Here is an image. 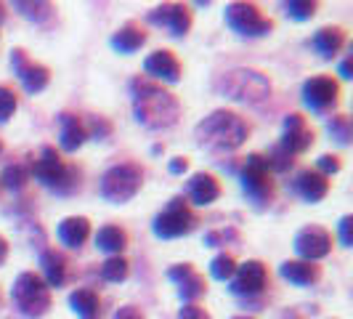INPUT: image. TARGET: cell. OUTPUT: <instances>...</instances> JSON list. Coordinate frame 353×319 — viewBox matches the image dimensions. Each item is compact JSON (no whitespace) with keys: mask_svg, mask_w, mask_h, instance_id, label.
Returning a JSON list of instances; mask_svg holds the SVG:
<instances>
[{"mask_svg":"<svg viewBox=\"0 0 353 319\" xmlns=\"http://www.w3.org/2000/svg\"><path fill=\"white\" fill-rule=\"evenodd\" d=\"M133 112L143 128L165 130L178 123L181 104L176 96L162 86H154L149 80H133Z\"/></svg>","mask_w":353,"mask_h":319,"instance_id":"cell-1","label":"cell"},{"mask_svg":"<svg viewBox=\"0 0 353 319\" xmlns=\"http://www.w3.org/2000/svg\"><path fill=\"white\" fill-rule=\"evenodd\" d=\"M250 133V125L229 109H215L194 128V139L202 149L212 155H226L239 149Z\"/></svg>","mask_w":353,"mask_h":319,"instance_id":"cell-2","label":"cell"},{"mask_svg":"<svg viewBox=\"0 0 353 319\" xmlns=\"http://www.w3.org/2000/svg\"><path fill=\"white\" fill-rule=\"evenodd\" d=\"M215 88L221 90L231 102H242V104H263L271 99V80L263 72L248 70V67H236V70L223 72L215 83Z\"/></svg>","mask_w":353,"mask_h":319,"instance_id":"cell-3","label":"cell"},{"mask_svg":"<svg viewBox=\"0 0 353 319\" xmlns=\"http://www.w3.org/2000/svg\"><path fill=\"white\" fill-rule=\"evenodd\" d=\"M30 176H35L46 189H51L56 195H70L74 192V186H80V173L59 157L53 146L40 149L37 160L30 165Z\"/></svg>","mask_w":353,"mask_h":319,"instance_id":"cell-4","label":"cell"},{"mask_svg":"<svg viewBox=\"0 0 353 319\" xmlns=\"http://www.w3.org/2000/svg\"><path fill=\"white\" fill-rule=\"evenodd\" d=\"M14 306L21 317L40 319L51 309V290L43 282V277H37L35 271H21L11 290Z\"/></svg>","mask_w":353,"mask_h":319,"instance_id":"cell-5","label":"cell"},{"mask_svg":"<svg viewBox=\"0 0 353 319\" xmlns=\"http://www.w3.org/2000/svg\"><path fill=\"white\" fill-rule=\"evenodd\" d=\"M143 184V171L136 162H120V165H112L101 176L99 184V195L104 197L106 202H114V205H123L128 200L141 192Z\"/></svg>","mask_w":353,"mask_h":319,"instance_id":"cell-6","label":"cell"},{"mask_svg":"<svg viewBox=\"0 0 353 319\" xmlns=\"http://www.w3.org/2000/svg\"><path fill=\"white\" fill-rule=\"evenodd\" d=\"M242 189L252 205L263 208L274 200V181H271V171L265 165L263 155H250L242 165Z\"/></svg>","mask_w":353,"mask_h":319,"instance_id":"cell-7","label":"cell"},{"mask_svg":"<svg viewBox=\"0 0 353 319\" xmlns=\"http://www.w3.org/2000/svg\"><path fill=\"white\" fill-rule=\"evenodd\" d=\"M226 24L239 37H263L274 30V21L261 14L255 3H229L226 6Z\"/></svg>","mask_w":353,"mask_h":319,"instance_id":"cell-8","label":"cell"},{"mask_svg":"<svg viewBox=\"0 0 353 319\" xmlns=\"http://www.w3.org/2000/svg\"><path fill=\"white\" fill-rule=\"evenodd\" d=\"M194 226H196V215L192 213V208L181 197H173L170 205L154 218L152 231L157 234L159 240H176V237L189 234Z\"/></svg>","mask_w":353,"mask_h":319,"instance_id":"cell-9","label":"cell"},{"mask_svg":"<svg viewBox=\"0 0 353 319\" xmlns=\"http://www.w3.org/2000/svg\"><path fill=\"white\" fill-rule=\"evenodd\" d=\"M337 96H340V86L330 75H316L303 83V104L311 112H330L337 104Z\"/></svg>","mask_w":353,"mask_h":319,"instance_id":"cell-10","label":"cell"},{"mask_svg":"<svg viewBox=\"0 0 353 319\" xmlns=\"http://www.w3.org/2000/svg\"><path fill=\"white\" fill-rule=\"evenodd\" d=\"M11 67H14V72H17V77L21 80V86H24L27 93H40V90L48 88V83H51L48 67L32 61L21 48H17V51L11 53Z\"/></svg>","mask_w":353,"mask_h":319,"instance_id":"cell-11","label":"cell"},{"mask_svg":"<svg viewBox=\"0 0 353 319\" xmlns=\"http://www.w3.org/2000/svg\"><path fill=\"white\" fill-rule=\"evenodd\" d=\"M149 21L173 37H183L192 30V14L183 3H162L154 11H149Z\"/></svg>","mask_w":353,"mask_h":319,"instance_id":"cell-12","label":"cell"},{"mask_svg":"<svg viewBox=\"0 0 353 319\" xmlns=\"http://www.w3.org/2000/svg\"><path fill=\"white\" fill-rule=\"evenodd\" d=\"M268 284V269L261 261H248V264L236 266L234 277H231V293L234 296H258L263 293Z\"/></svg>","mask_w":353,"mask_h":319,"instance_id":"cell-13","label":"cell"},{"mask_svg":"<svg viewBox=\"0 0 353 319\" xmlns=\"http://www.w3.org/2000/svg\"><path fill=\"white\" fill-rule=\"evenodd\" d=\"M295 250H298L301 261L316 264L319 258L330 255V250H332V237H330V231L321 229V226H305V229H301L298 237H295Z\"/></svg>","mask_w":353,"mask_h":319,"instance_id":"cell-14","label":"cell"},{"mask_svg":"<svg viewBox=\"0 0 353 319\" xmlns=\"http://www.w3.org/2000/svg\"><path fill=\"white\" fill-rule=\"evenodd\" d=\"M311 144H314V130L308 128L305 117H303V115H287L279 146H282L284 152H290V155L295 157V155L305 152Z\"/></svg>","mask_w":353,"mask_h":319,"instance_id":"cell-15","label":"cell"},{"mask_svg":"<svg viewBox=\"0 0 353 319\" xmlns=\"http://www.w3.org/2000/svg\"><path fill=\"white\" fill-rule=\"evenodd\" d=\"M168 277L178 284V296L183 298V301H196V298H202L205 293H208V284H205V277L202 274H196V269L192 264H178L173 266L170 271H168Z\"/></svg>","mask_w":353,"mask_h":319,"instance_id":"cell-16","label":"cell"},{"mask_svg":"<svg viewBox=\"0 0 353 319\" xmlns=\"http://www.w3.org/2000/svg\"><path fill=\"white\" fill-rule=\"evenodd\" d=\"M88 139V128L85 123L72 115V112H61L59 115V144L64 152H77Z\"/></svg>","mask_w":353,"mask_h":319,"instance_id":"cell-17","label":"cell"},{"mask_svg":"<svg viewBox=\"0 0 353 319\" xmlns=\"http://www.w3.org/2000/svg\"><path fill=\"white\" fill-rule=\"evenodd\" d=\"M143 70H146V75H152L154 80H162V83L181 80V64L170 51H154L152 56H146Z\"/></svg>","mask_w":353,"mask_h":319,"instance_id":"cell-18","label":"cell"},{"mask_svg":"<svg viewBox=\"0 0 353 319\" xmlns=\"http://www.w3.org/2000/svg\"><path fill=\"white\" fill-rule=\"evenodd\" d=\"M295 192L305 200V202H321L327 192H330V178L321 176L319 171H301L295 178Z\"/></svg>","mask_w":353,"mask_h":319,"instance_id":"cell-19","label":"cell"},{"mask_svg":"<svg viewBox=\"0 0 353 319\" xmlns=\"http://www.w3.org/2000/svg\"><path fill=\"white\" fill-rule=\"evenodd\" d=\"M186 195H189V200L194 205L205 208V205H212L221 197V184H218V178L212 176V173H194V176L189 178Z\"/></svg>","mask_w":353,"mask_h":319,"instance_id":"cell-20","label":"cell"},{"mask_svg":"<svg viewBox=\"0 0 353 319\" xmlns=\"http://www.w3.org/2000/svg\"><path fill=\"white\" fill-rule=\"evenodd\" d=\"M56 234H59L61 245H67V248H80V245H85V240L90 237V221L83 218V215H70V218H64V221L59 224Z\"/></svg>","mask_w":353,"mask_h":319,"instance_id":"cell-21","label":"cell"},{"mask_svg":"<svg viewBox=\"0 0 353 319\" xmlns=\"http://www.w3.org/2000/svg\"><path fill=\"white\" fill-rule=\"evenodd\" d=\"M343 46H345V32H343L340 27H321L316 35L311 37V48H314L321 59L337 56Z\"/></svg>","mask_w":353,"mask_h":319,"instance_id":"cell-22","label":"cell"},{"mask_svg":"<svg viewBox=\"0 0 353 319\" xmlns=\"http://www.w3.org/2000/svg\"><path fill=\"white\" fill-rule=\"evenodd\" d=\"M70 306L80 319H101V298L90 287L74 290L70 296Z\"/></svg>","mask_w":353,"mask_h":319,"instance_id":"cell-23","label":"cell"},{"mask_svg":"<svg viewBox=\"0 0 353 319\" xmlns=\"http://www.w3.org/2000/svg\"><path fill=\"white\" fill-rule=\"evenodd\" d=\"M279 271L287 282L298 284V287H308V284L319 282V277H321V269L308 261H284Z\"/></svg>","mask_w":353,"mask_h":319,"instance_id":"cell-24","label":"cell"},{"mask_svg":"<svg viewBox=\"0 0 353 319\" xmlns=\"http://www.w3.org/2000/svg\"><path fill=\"white\" fill-rule=\"evenodd\" d=\"M40 266H43V282L48 287H61L67 282V258L59 250H46L40 255Z\"/></svg>","mask_w":353,"mask_h":319,"instance_id":"cell-25","label":"cell"},{"mask_svg":"<svg viewBox=\"0 0 353 319\" xmlns=\"http://www.w3.org/2000/svg\"><path fill=\"white\" fill-rule=\"evenodd\" d=\"M112 48L120 53H136L146 43V32H143L139 24H125L120 27L114 35H112Z\"/></svg>","mask_w":353,"mask_h":319,"instance_id":"cell-26","label":"cell"},{"mask_svg":"<svg viewBox=\"0 0 353 319\" xmlns=\"http://www.w3.org/2000/svg\"><path fill=\"white\" fill-rule=\"evenodd\" d=\"M96 245H99V250L109 253V255H120L125 245H128V231L114 226V224H106L96 234Z\"/></svg>","mask_w":353,"mask_h":319,"instance_id":"cell-27","label":"cell"},{"mask_svg":"<svg viewBox=\"0 0 353 319\" xmlns=\"http://www.w3.org/2000/svg\"><path fill=\"white\" fill-rule=\"evenodd\" d=\"M27 181H30V168H27L24 162H11V165H6L3 173H0V184H3L6 189H14V192L24 189Z\"/></svg>","mask_w":353,"mask_h":319,"instance_id":"cell-28","label":"cell"},{"mask_svg":"<svg viewBox=\"0 0 353 319\" xmlns=\"http://www.w3.org/2000/svg\"><path fill=\"white\" fill-rule=\"evenodd\" d=\"M14 8H17L24 19L35 21V24H46V21L53 17L51 3H24V0H19V3H14Z\"/></svg>","mask_w":353,"mask_h":319,"instance_id":"cell-29","label":"cell"},{"mask_svg":"<svg viewBox=\"0 0 353 319\" xmlns=\"http://www.w3.org/2000/svg\"><path fill=\"white\" fill-rule=\"evenodd\" d=\"M128 271H130V266H128L123 255H109L104 266H101V277H104L106 282H123L125 277H128Z\"/></svg>","mask_w":353,"mask_h":319,"instance_id":"cell-30","label":"cell"},{"mask_svg":"<svg viewBox=\"0 0 353 319\" xmlns=\"http://www.w3.org/2000/svg\"><path fill=\"white\" fill-rule=\"evenodd\" d=\"M234 271H236V261H234V255L229 253H221V255H215L210 264V274L215 280H221V282H226L234 277Z\"/></svg>","mask_w":353,"mask_h":319,"instance_id":"cell-31","label":"cell"},{"mask_svg":"<svg viewBox=\"0 0 353 319\" xmlns=\"http://www.w3.org/2000/svg\"><path fill=\"white\" fill-rule=\"evenodd\" d=\"M292 162H295V157H292L290 152H284L279 144H276V146L268 152V157H265V165H268V171H276V173H284V171H290V168H292Z\"/></svg>","mask_w":353,"mask_h":319,"instance_id":"cell-32","label":"cell"},{"mask_svg":"<svg viewBox=\"0 0 353 319\" xmlns=\"http://www.w3.org/2000/svg\"><path fill=\"white\" fill-rule=\"evenodd\" d=\"M284 11L298 21H305L316 14V3L314 0H290V3H284Z\"/></svg>","mask_w":353,"mask_h":319,"instance_id":"cell-33","label":"cell"},{"mask_svg":"<svg viewBox=\"0 0 353 319\" xmlns=\"http://www.w3.org/2000/svg\"><path fill=\"white\" fill-rule=\"evenodd\" d=\"M17 93L6 86H0V123H6L14 112H17Z\"/></svg>","mask_w":353,"mask_h":319,"instance_id":"cell-34","label":"cell"},{"mask_svg":"<svg viewBox=\"0 0 353 319\" xmlns=\"http://www.w3.org/2000/svg\"><path fill=\"white\" fill-rule=\"evenodd\" d=\"M330 133H332V139L340 144H348L351 142V120L348 117H332V123H330Z\"/></svg>","mask_w":353,"mask_h":319,"instance_id":"cell-35","label":"cell"},{"mask_svg":"<svg viewBox=\"0 0 353 319\" xmlns=\"http://www.w3.org/2000/svg\"><path fill=\"white\" fill-rule=\"evenodd\" d=\"M321 176H332V173H337L340 171V160L335 157V155H321L319 157V168H316Z\"/></svg>","mask_w":353,"mask_h":319,"instance_id":"cell-36","label":"cell"},{"mask_svg":"<svg viewBox=\"0 0 353 319\" xmlns=\"http://www.w3.org/2000/svg\"><path fill=\"white\" fill-rule=\"evenodd\" d=\"M178 319H212L202 306H196V303H189V306H183L181 309V314H178Z\"/></svg>","mask_w":353,"mask_h":319,"instance_id":"cell-37","label":"cell"},{"mask_svg":"<svg viewBox=\"0 0 353 319\" xmlns=\"http://www.w3.org/2000/svg\"><path fill=\"white\" fill-rule=\"evenodd\" d=\"M351 229H353V218H351V215H343V221H340V242H343L345 248H351V245H353Z\"/></svg>","mask_w":353,"mask_h":319,"instance_id":"cell-38","label":"cell"},{"mask_svg":"<svg viewBox=\"0 0 353 319\" xmlns=\"http://www.w3.org/2000/svg\"><path fill=\"white\" fill-rule=\"evenodd\" d=\"M85 128H88V136L93 133V136H99V139L109 136V130H112L104 117H93V120H90V125H85Z\"/></svg>","mask_w":353,"mask_h":319,"instance_id":"cell-39","label":"cell"},{"mask_svg":"<svg viewBox=\"0 0 353 319\" xmlns=\"http://www.w3.org/2000/svg\"><path fill=\"white\" fill-rule=\"evenodd\" d=\"M112 319H143V314L136 309V306H123V309L114 311V317Z\"/></svg>","mask_w":353,"mask_h":319,"instance_id":"cell-40","label":"cell"},{"mask_svg":"<svg viewBox=\"0 0 353 319\" xmlns=\"http://www.w3.org/2000/svg\"><path fill=\"white\" fill-rule=\"evenodd\" d=\"M186 168H189V162H186L183 157H176L173 162H170V173H183Z\"/></svg>","mask_w":353,"mask_h":319,"instance_id":"cell-41","label":"cell"},{"mask_svg":"<svg viewBox=\"0 0 353 319\" xmlns=\"http://www.w3.org/2000/svg\"><path fill=\"white\" fill-rule=\"evenodd\" d=\"M340 75H343L345 80H348V77H353V75H351V56H345V59H343V64H340Z\"/></svg>","mask_w":353,"mask_h":319,"instance_id":"cell-42","label":"cell"},{"mask_svg":"<svg viewBox=\"0 0 353 319\" xmlns=\"http://www.w3.org/2000/svg\"><path fill=\"white\" fill-rule=\"evenodd\" d=\"M6 255H8V242H6V237L0 234V264L6 261Z\"/></svg>","mask_w":353,"mask_h":319,"instance_id":"cell-43","label":"cell"},{"mask_svg":"<svg viewBox=\"0 0 353 319\" xmlns=\"http://www.w3.org/2000/svg\"><path fill=\"white\" fill-rule=\"evenodd\" d=\"M282 319H303V317H301V314H295V311H287Z\"/></svg>","mask_w":353,"mask_h":319,"instance_id":"cell-44","label":"cell"},{"mask_svg":"<svg viewBox=\"0 0 353 319\" xmlns=\"http://www.w3.org/2000/svg\"><path fill=\"white\" fill-rule=\"evenodd\" d=\"M234 319H252V317H234Z\"/></svg>","mask_w":353,"mask_h":319,"instance_id":"cell-45","label":"cell"},{"mask_svg":"<svg viewBox=\"0 0 353 319\" xmlns=\"http://www.w3.org/2000/svg\"><path fill=\"white\" fill-rule=\"evenodd\" d=\"M0 19H3V6H0Z\"/></svg>","mask_w":353,"mask_h":319,"instance_id":"cell-46","label":"cell"},{"mask_svg":"<svg viewBox=\"0 0 353 319\" xmlns=\"http://www.w3.org/2000/svg\"><path fill=\"white\" fill-rule=\"evenodd\" d=\"M0 152H3V144H0Z\"/></svg>","mask_w":353,"mask_h":319,"instance_id":"cell-47","label":"cell"}]
</instances>
